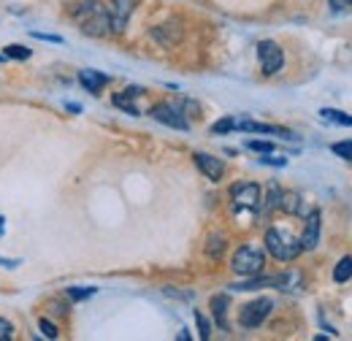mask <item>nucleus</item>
<instances>
[{
	"label": "nucleus",
	"instance_id": "nucleus-1",
	"mask_svg": "<svg viewBox=\"0 0 352 341\" xmlns=\"http://www.w3.org/2000/svg\"><path fill=\"white\" fill-rule=\"evenodd\" d=\"M74 22L92 38H100L106 33H111V22H109V6H103L100 0H79L71 8Z\"/></svg>",
	"mask_w": 352,
	"mask_h": 341
},
{
	"label": "nucleus",
	"instance_id": "nucleus-2",
	"mask_svg": "<svg viewBox=\"0 0 352 341\" xmlns=\"http://www.w3.org/2000/svg\"><path fill=\"white\" fill-rule=\"evenodd\" d=\"M265 247H268L271 255L276 260H282V263H290V260H296L304 252L301 239H296L293 233H287L282 228H268L265 230Z\"/></svg>",
	"mask_w": 352,
	"mask_h": 341
},
{
	"label": "nucleus",
	"instance_id": "nucleus-3",
	"mask_svg": "<svg viewBox=\"0 0 352 341\" xmlns=\"http://www.w3.org/2000/svg\"><path fill=\"white\" fill-rule=\"evenodd\" d=\"M230 268L239 274V276H258L265 268V255L261 247L255 244H241L236 250V255L230 260Z\"/></svg>",
	"mask_w": 352,
	"mask_h": 341
},
{
	"label": "nucleus",
	"instance_id": "nucleus-4",
	"mask_svg": "<svg viewBox=\"0 0 352 341\" xmlns=\"http://www.w3.org/2000/svg\"><path fill=\"white\" fill-rule=\"evenodd\" d=\"M233 212H258L261 209V187L255 182H239L230 190Z\"/></svg>",
	"mask_w": 352,
	"mask_h": 341
},
{
	"label": "nucleus",
	"instance_id": "nucleus-5",
	"mask_svg": "<svg viewBox=\"0 0 352 341\" xmlns=\"http://www.w3.org/2000/svg\"><path fill=\"white\" fill-rule=\"evenodd\" d=\"M258 60H261V71H263L265 76L279 74L282 65H285V54H282V49H279V43L276 41L258 43Z\"/></svg>",
	"mask_w": 352,
	"mask_h": 341
},
{
	"label": "nucleus",
	"instance_id": "nucleus-6",
	"mask_svg": "<svg viewBox=\"0 0 352 341\" xmlns=\"http://www.w3.org/2000/svg\"><path fill=\"white\" fill-rule=\"evenodd\" d=\"M271 309H274L271 298H255L252 303H247V306L241 309V314H239L241 328H258L265 317L271 314Z\"/></svg>",
	"mask_w": 352,
	"mask_h": 341
},
{
	"label": "nucleus",
	"instance_id": "nucleus-7",
	"mask_svg": "<svg viewBox=\"0 0 352 341\" xmlns=\"http://www.w3.org/2000/svg\"><path fill=\"white\" fill-rule=\"evenodd\" d=\"M149 117L152 120H157L160 125H168V128L174 130H190V122L184 120V111L174 106V103H160V106H155L152 111H149Z\"/></svg>",
	"mask_w": 352,
	"mask_h": 341
},
{
	"label": "nucleus",
	"instance_id": "nucleus-8",
	"mask_svg": "<svg viewBox=\"0 0 352 341\" xmlns=\"http://www.w3.org/2000/svg\"><path fill=\"white\" fill-rule=\"evenodd\" d=\"M135 0H109V22H111V33H125L128 22L133 16Z\"/></svg>",
	"mask_w": 352,
	"mask_h": 341
},
{
	"label": "nucleus",
	"instance_id": "nucleus-9",
	"mask_svg": "<svg viewBox=\"0 0 352 341\" xmlns=\"http://www.w3.org/2000/svg\"><path fill=\"white\" fill-rule=\"evenodd\" d=\"M195 166L204 170V176H206V179H212V182H220L222 176H225V163L217 160L214 155L195 152Z\"/></svg>",
	"mask_w": 352,
	"mask_h": 341
},
{
	"label": "nucleus",
	"instance_id": "nucleus-10",
	"mask_svg": "<svg viewBox=\"0 0 352 341\" xmlns=\"http://www.w3.org/2000/svg\"><path fill=\"white\" fill-rule=\"evenodd\" d=\"M320 225H322V219H320V212H311L307 217V225H304V236H301V247L311 252V250H317L320 247Z\"/></svg>",
	"mask_w": 352,
	"mask_h": 341
},
{
	"label": "nucleus",
	"instance_id": "nucleus-11",
	"mask_svg": "<svg viewBox=\"0 0 352 341\" xmlns=\"http://www.w3.org/2000/svg\"><path fill=\"white\" fill-rule=\"evenodd\" d=\"M79 82H82V87L87 89V92H92V95H98L103 87L109 85V76L106 74H100V71H92V68H85L82 74H79Z\"/></svg>",
	"mask_w": 352,
	"mask_h": 341
},
{
	"label": "nucleus",
	"instance_id": "nucleus-12",
	"mask_svg": "<svg viewBox=\"0 0 352 341\" xmlns=\"http://www.w3.org/2000/svg\"><path fill=\"white\" fill-rule=\"evenodd\" d=\"M138 95H141V89H138V87H128L125 92H117V95L111 98V103H114L117 109L128 111L131 117H138V106H133V98H138Z\"/></svg>",
	"mask_w": 352,
	"mask_h": 341
},
{
	"label": "nucleus",
	"instance_id": "nucleus-13",
	"mask_svg": "<svg viewBox=\"0 0 352 341\" xmlns=\"http://www.w3.org/2000/svg\"><path fill=\"white\" fill-rule=\"evenodd\" d=\"M152 36L163 43V46H174V43L182 38V30H179V25H176V22H171V25L155 28V30H152Z\"/></svg>",
	"mask_w": 352,
	"mask_h": 341
},
{
	"label": "nucleus",
	"instance_id": "nucleus-14",
	"mask_svg": "<svg viewBox=\"0 0 352 341\" xmlns=\"http://www.w3.org/2000/svg\"><path fill=\"white\" fill-rule=\"evenodd\" d=\"M212 314H214V322L222 331H228V296H214L212 298Z\"/></svg>",
	"mask_w": 352,
	"mask_h": 341
},
{
	"label": "nucleus",
	"instance_id": "nucleus-15",
	"mask_svg": "<svg viewBox=\"0 0 352 341\" xmlns=\"http://www.w3.org/2000/svg\"><path fill=\"white\" fill-rule=\"evenodd\" d=\"M320 117L328 120L331 125H342V128H352V117L347 111H339V109H320Z\"/></svg>",
	"mask_w": 352,
	"mask_h": 341
},
{
	"label": "nucleus",
	"instance_id": "nucleus-16",
	"mask_svg": "<svg viewBox=\"0 0 352 341\" xmlns=\"http://www.w3.org/2000/svg\"><path fill=\"white\" fill-rule=\"evenodd\" d=\"M333 279L339 282V285H344V282H350L352 279V257H342L339 263H336V268H333Z\"/></svg>",
	"mask_w": 352,
	"mask_h": 341
},
{
	"label": "nucleus",
	"instance_id": "nucleus-17",
	"mask_svg": "<svg viewBox=\"0 0 352 341\" xmlns=\"http://www.w3.org/2000/svg\"><path fill=\"white\" fill-rule=\"evenodd\" d=\"M30 49L28 46H19V43H8L6 49H3V57L6 60H30Z\"/></svg>",
	"mask_w": 352,
	"mask_h": 341
},
{
	"label": "nucleus",
	"instance_id": "nucleus-18",
	"mask_svg": "<svg viewBox=\"0 0 352 341\" xmlns=\"http://www.w3.org/2000/svg\"><path fill=\"white\" fill-rule=\"evenodd\" d=\"M279 209L290 214H298L301 212V198L296 192H282V201H279Z\"/></svg>",
	"mask_w": 352,
	"mask_h": 341
},
{
	"label": "nucleus",
	"instance_id": "nucleus-19",
	"mask_svg": "<svg viewBox=\"0 0 352 341\" xmlns=\"http://www.w3.org/2000/svg\"><path fill=\"white\" fill-rule=\"evenodd\" d=\"M222 252H225V236H222V233H212V239H209V247H206V255L217 260Z\"/></svg>",
	"mask_w": 352,
	"mask_h": 341
},
{
	"label": "nucleus",
	"instance_id": "nucleus-20",
	"mask_svg": "<svg viewBox=\"0 0 352 341\" xmlns=\"http://www.w3.org/2000/svg\"><path fill=\"white\" fill-rule=\"evenodd\" d=\"M331 149H333V155H339L342 160H350V163H352V141H342V144H333Z\"/></svg>",
	"mask_w": 352,
	"mask_h": 341
},
{
	"label": "nucleus",
	"instance_id": "nucleus-21",
	"mask_svg": "<svg viewBox=\"0 0 352 341\" xmlns=\"http://www.w3.org/2000/svg\"><path fill=\"white\" fill-rule=\"evenodd\" d=\"M89 296H95V287H71V290H68V298H74V300H85V298H89Z\"/></svg>",
	"mask_w": 352,
	"mask_h": 341
},
{
	"label": "nucleus",
	"instance_id": "nucleus-22",
	"mask_svg": "<svg viewBox=\"0 0 352 341\" xmlns=\"http://www.w3.org/2000/svg\"><path fill=\"white\" fill-rule=\"evenodd\" d=\"M212 130H214V133H230V130H236V117H225L220 122H214Z\"/></svg>",
	"mask_w": 352,
	"mask_h": 341
},
{
	"label": "nucleus",
	"instance_id": "nucleus-23",
	"mask_svg": "<svg viewBox=\"0 0 352 341\" xmlns=\"http://www.w3.org/2000/svg\"><path fill=\"white\" fill-rule=\"evenodd\" d=\"M247 149H252V152H263V155H268V152H274V144H271V141H247Z\"/></svg>",
	"mask_w": 352,
	"mask_h": 341
},
{
	"label": "nucleus",
	"instance_id": "nucleus-24",
	"mask_svg": "<svg viewBox=\"0 0 352 341\" xmlns=\"http://www.w3.org/2000/svg\"><path fill=\"white\" fill-rule=\"evenodd\" d=\"M195 322H198V331H201V339L206 341L212 333H209V322H206V317L201 314V311H195Z\"/></svg>",
	"mask_w": 352,
	"mask_h": 341
},
{
	"label": "nucleus",
	"instance_id": "nucleus-25",
	"mask_svg": "<svg viewBox=\"0 0 352 341\" xmlns=\"http://www.w3.org/2000/svg\"><path fill=\"white\" fill-rule=\"evenodd\" d=\"M38 328H41V333H44L46 339H57V325H54V322L41 320V322H38Z\"/></svg>",
	"mask_w": 352,
	"mask_h": 341
},
{
	"label": "nucleus",
	"instance_id": "nucleus-26",
	"mask_svg": "<svg viewBox=\"0 0 352 341\" xmlns=\"http://www.w3.org/2000/svg\"><path fill=\"white\" fill-rule=\"evenodd\" d=\"M11 336H14V325H11L8 320L0 317V341H8Z\"/></svg>",
	"mask_w": 352,
	"mask_h": 341
},
{
	"label": "nucleus",
	"instance_id": "nucleus-27",
	"mask_svg": "<svg viewBox=\"0 0 352 341\" xmlns=\"http://www.w3.org/2000/svg\"><path fill=\"white\" fill-rule=\"evenodd\" d=\"M261 163H263V166H279V168H282L287 160H285V157H271V152H268V155H265Z\"/></svg>",
	"mask_w": 352,
	"mask_h": 341
},
{
	"label": "nucleus",
	"instance_id": "nucleus-28",
	"mask_svg": "<svg viewBox=\"0 0 352 341\" xmlns=\"http://www.w3.org/2000/svg\"><path fill=\"white\" fill-rule=\"evenodd\" d=\"M36 38H41V41H52V43H63V38L60 36H46V33H33Z\"/></svg>",
	"mask_w": 352,
	"mask_h": 341
},
{
	"label": "nucleus",
	"instance_id": "nucleus-29",
	"mask_svg": "<svg viewBox=\"0 0 352 341\" xmlns=\"http://www.w3.org/2000/svg\"><path fill=\"white\" fill-rule=\"evenodd\" d=\"M19 263H22V260H16V257H14V260H6V257H0V265H8V268H14V265H19Z\"/></svg>",
	"mask_w": 352,
	"mask_h": 341
},
{
	"label": "nucleus",
	"instance_id": "nucleus-30",
	"mask_svg": "<svg viewBox=\"0 0 352 341\" xmlns=\"http://www.w3.org/2000/svg\"><path fill=\"white\" fill-rule=\"evenodd\" d=\"M65 109H68V111H74V114H79V111H82V106H76V103H68Z\"/></svg>",
	"mask_w": 352,
	"mask_h": 341
},
{
	"label": "nucleus",
	"instance_id": "nucleus-31",
	"mask_svg": "<svg viewBox=\"0 0 352 341\" xmlns=\"http://www.w3.org/2000/svg\"><path fill=\"white\" fill-rule=\"evenodd\" d=\"M3 225H6V219H3V217H0V236H3V230H6V228H3Z\"/></svg>",
	"mask_w": 352,
	"mask_h": 341
},
{
	"label": "nucleus",
	"instance_id": "nucleus-32",
	"mask_svg": "<svg viewBox=\"0 0 352 341\" xmlns=\"http://www.w3.org/2000/svg\"><path fill=\"white\" fill-rule=\"evenodd\" d=\"M342 3H344V6H352V0H342Z\"/></svg>",
	"mask_w": 352,
	"mask_h": 341
},
{
	"label": "nucleus",
	"instance_id": "nucleus-33",
	"mask_svg": "<svg viewBox=\"0 0 352 341\" xmlns=\"http://www.w3.org/2000/svg\"><path fill=\"white\" fill-rule=\"evenodd\" d=\"M0 60H6V57H3V54H0Z\"/></svg>",
	"mask_w": 352,
	"mask_h": 341
}]
</instances>
